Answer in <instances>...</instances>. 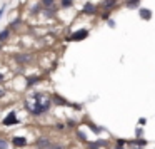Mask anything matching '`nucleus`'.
<instances>
[{
	"label": "nucleus",
	"mask_w": 155,
	"mask_h": 149,
	"mask_svg": "<svg viewBox=\"0 0 155 149\" xmlns=\"http://www.w3.org/2000/svg\"><path fill=\"white\" fill-rule=\"evenodd\" d=\"M35 146H37V149H50L52 141H50V137H47V136H40V137L35 141Z\"/></svg>",
	"instance_id": "obj_1"
},
{
	"label": "nucleus",
	"mask_w": 155,
	"mask_h": 149,
	"mask_svg": "<svg viewBox=\"0 0 155 149\" xmlns=\"http://www.w3.org/2000/svg\"><path fill=\"white\" fill-rule=\"evenodd\" d=\"M12 144H14L15 147H25V146L28 144V141L25 137H22V136H14V137H12Z\"/></svg>",
	"instance_id": "obj_2"
},
{
	"label": "nucleus",
	"mask_w": 155,
	"mask_h": 149,
	"mask_svg": "<svg viewBox=\"0 0 155 149\" xmlns=\"http://www.w3.org/2000/svg\"><path fill=\"white\" fill-rule=\"evenodd\" d=\"M105 146H107V141L97 139V141H94V142H88L87 147H88V149H100V147H105Z\"/></svg>",
	"instance_id": "obj_3"
},
{
	"label": "nucleus",
	"mask_w": 155,
	"mask_h": 149,
	"mask_svg": "<svg viewBox=\"0 0 155 149\" xmlns=\"http://www.w3.org/2000/svg\"><path fill=\"white\" fill-rule=\"evenodd\" d=\"M2 122H4V126H15L18 121H17V117H15V112H10Z\"/></svg>",
	"instance_id": "obj_4"
},
{
	"label": "nucleus",
	"mask_w": 155,
	"mask_h": 149,
	"mask_svg": "<svg viewBox=\"0 0 155 149\" xmlns=\"http://www.w3.org/2000/svg\"><path fill=\"white\" fill-rule=\"evenodd\" d=\"M15 61L22 62V64H27V62L32 61V55L30 54H20V55H15Z\"/></svg>",
	"instance_id": "obj_5"
},
{
	"label": "nucleus",
	"mask_w": 155,
	"mask_h": 149,
	"mask_svg": "<svg viewBox=\"0 0 155 149\" xmlns=\"http://www.w3.org/2000/svg\"><path fill=\"white\" fill-rule=\"evenodd\" d=\"M87 35H88V32H87V30H78L77 34H74L70 39H72V40H82V39H85Z\"/></svg>",
	"instance_id": "obj_6"
},
{
	"label": "nucleus",
	"mask_w": 155,
	"mask_h": 149,
	"mask_svg": "<svg viewBox=\"0 0 155 149\" xmlns=\"http://www.w3.org/2000/svg\"><path fill=\"white\" fill-rule=\"evenodd\" d=\"M140 17L143 19V20H150V19H152V12L148 10V9H140Z\"/></svg>",
	"instance_id": "obj_7"
},
{
	"label": "nucleus",
	"mask_w": 155,
	"mask_h": 149,
	"mask_svg": "<svg viewBox=\"0 0 155 149\" xmlns=\"http://www.w3.org/2000/svg\"><path fill=\"white\" fill-rule=\"evenodd\" d=\"M84 12L85 14H95V5L94 4H87L84 7Z\"/></svg>",
	"instance_id": "obj_8"
},
{
	"label": "nucleus",
	"mask_w": 155,
	"mask_h": 149,
	"mask_svg": "<svg viewBox=\"0 0 155 149\" xmlns=\"http://www.w3.org/2000/svg\"><path fill=\"white\" fill-rule=\"evenodd\" d=\"M8 35H10V30H8V29L2 30V32H0V40H2V42H4V40H7V39H8Z\"/></svg>",
	"instance_id": "obj_9"
},
{
	"label": "nucleus",
	"mask_w": 155,
	"mask_h": 149,
	"mask_svg": "<svg viewBox=\"0 0 155 149\" xmlns=\"http://www.w3.org/2000/svg\"><path fill=\"white\" fill-rule=\"evenodd\" d=\"M42 5H44L45 9H50L55 5V0H42Z\"/></svg>",
	"instance_id": "obj_10"
},
{
	"label": "nucleus",
	"mask_w": 155,
	"mask_h": 149,
	"mask_svg": "<svg viewBox=\"0 0 155 149\" xmlns=\"http://www.w3.org/2000/svg\"><path fill=\"white\" fill-rule=\"evenodd\" d=\"M115 4H117V0H105V2H104V9H112Z\"/></svg>",
	"instance_id": "obj_11"
},
{
	"label": "nucleus",
	"mask_w": 155,
	"mask_h": 149,
	"mask_svg": "<svg viewBox=\"0 0 155 149\" xmlns=\"http://www.w3.org/2000/svg\"><path fill=\"white\" fill-rule=\"evenodd\" d=\"M8 146H10V142H8L7 139L0 137V149H8Z\"/></svg>",
	"instance_id": "obj_12"
},
{
	"label": "nucleus",
	"mask_w": 155,
	"mask_h": 149,
	"mask_svg": "<svg viewBox=\"0 0 155 149\" xmlns=\"http://www.w3.org/2000/svg\"><path fill=\"white\" fill-rule=\"evenodd\" d=\"M60 4L64 9H67V7H72V5H74V0H62Z\"/></svg>",
	"instance_id": "obj_13"
},
{
	"label": "nucleus",
	"mask_w": 155,
	"mask_h": 149,
	"mask_svg": "<svg viewBox=\"0 0 155 149\" xmlns=\"http://www.w3.org/2000/svg\"><path fill=\"white\" fill-rule=\"evenodd\" d=\"M50 149H67V146H65V144H60V142H55V144L50 146Z\"/></svg>",
	"instance_id": "obj_14"
},
{
	"label": "nucleus",
	"mask_w": 155,
	"mask_h": 149,
	"mask_svg": "<svg viewBox=\"0 0 155 149\" xmlns=\"http://www.w3.org/2000/svg\"><path fill=\"white\" fill-rule=\"evenodd\" d=\"M137 5H138V0H128L127 7L128 9H137Z\"/></svg>",
	"instance_id": "obj_15"
},
{
	"label": "nucleus",
	"mask_w": 155,
	"mask_h": 149,
	"mask_svg": "<svg viewBox=\"0 0 155 149\" xmlns=\"http://www.w3.org/2000/svg\"><path fill=\"white\" fill-rule=\"evenodd\" d=\"M54 102H57V104H62V106L67 104V101H64V99H62L60 95H55V97H54Z\"/></svg>",
	"instance_id": "obj_16"
},
{
	"label": "nucleus",
	"mask_w": 155,
	"mask_h": 149,
	"mask_svg": "<svg viewBox=\"0 0 155 149\" xmlns=\"http://www.w3.org/2000/svg\"><path fill=\"white\" fill-rule=\"evenodd\" d=\"M125 144H127V141H124V139H117V144L115 146H124L125 147Z\"/></svg>",
	"instance_id": "obj_17"
},
{
	"label": "nucleus",
	"mask_w": 155,
	"mask_h": 149,
	"mask_svg": "<svg viewBox=\"0 0 155 149\" xmlns=\"http://www.w3.org/2000/svg\"><path fill=\"white\" fill-rule=\"evenodd\" d=\"M4 95H5V89L0 87V97H4Z\"/></svg>",
	"instance_id": "obj_18"
},
{
	"label": "nucleus",
	"mask_w": 155,
	"mask_h": 149,
	"mask_svg": "<svg viewBox=\"0 0 155 149\" xmlns=\"http://www.w3.org/2000/svg\"><path fill=\"white\" fill-rule=\"evenodd\" d=\"M64 127H65L64 124H57V129H58V131H62V129H64Z\"/></svg>",
	"instance_id": "obj_19"
},
{
	"label": "nucleus",
	"mask_w": 155,
	"mask_h": 149,
	"mask_svg": "<svg viewBox=\"0 0 155 149\" xmlns=\"http://www.w3.org/2000/svg\"><path fill=\"white\" fill-rule=\"evenodd\" d=\"M2 82H4V74L0 72V84H2Z\"/></svg>",
	"instance_id": "obj_20"
},
{
	"label": "nucleus",
	"mask_w": 155,
	"mask_h": 149,
	"mask_svg": "<svg viewBox=\"0 0 155 149\" xmlns=\"http://www.w3.org/2000/svg\"><path fill=\"white\" fill-rule=\"evenodd\" d=\"M4 10H5V7L2 5V9H0V17H2V14H4Z\"/></svg>",
	"instance_id": "obj_21"
},
{
	"label": "nucleus",
	"mask_w": 155,
	"mask_h": 149,
	"mask_svg": "<svg viewBox=\"0 0 155 149\" xmlns=\"http://www.w3.org/2000/svg\"><path fill=\"white\" fill-rule=\"evenodd\" d=\"M114 149H125V147H124V146H115Z\"/></svg>",
	"instance_id": "obj_22"
},
{
	"label": "nucleus",
	"mask_w": 155,
	"mask_h": 149,
	"mask_svg": "<svg viewBox=\"0 0 155 149\" xmlns=\"http://www.w3.org/2000/svg\"><path fill=\"white\" fill-rule=\"evenodd\" d=\"M128 149H142V147H128Z\"/></svg>",
	"instance_id": "obj_23"
}]
</instances>
